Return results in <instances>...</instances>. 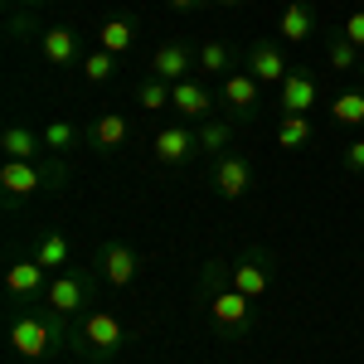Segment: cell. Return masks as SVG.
I'll use <instances>...</instances> for the list:
<instances>
[{
  "label": "cell",
  "instance_id": "cell-7",
  "mask_svg": "<svg viewBox=\"0 0 364 364\" xmlns=\"http://www.w3.org/2000/svg\"><path fill=\"white\" fill-rule=\"evenodd\" d=\"M277 277V262L267 248H243L238 257H228V287H238L243 296H267V287Z\"/></svg>",
  "mask_w": 364,
  "mask_h": 364
},
{
  "label": "cell",
  "instance_id": "cell-23",
  "mask_svg": "<svg viewBox=\"0 0 364 364\" xmlns=\"http://www.w3.org/2000/svg\"><path fill=\"white\" fill-rule=\"evenodd\" d=\"M34 257H39L49 272H63V267H68V233H63V228H44L39 243H34Z\"/></svg>",
  "mask_w": 364,
  "mask_h": 364
},
{
  "label": "cell",
  "instance_id": "cell-5",
  "mask_svg": "<svg viewBox=\"0 0 364 364\" xmlns=\"http://www.w3.org/2000/svg\"><path fill=\"white\" fill-rule=\"evenodd\" d=\"M199 301L209 311V326L219 336H248L252 331V296H243L238 287H199Z\"/></svg>",
  "mask_w": 364,
  "mask_h": 364
},
{
  "label": "cell",
  "instance_id": "cell-17",
  "mask_svg": "<svg viewBox=\"0 0 364 364\" xmlns=\"http://www.w3.org/2000/svg\"><path fill=\"white\" fill-rule=\"evenodd\" d=\"M39 54L54 68H73V63H83V39H78L73 25H49L44 39H39Z\"/></svg>",
  "mask_w": 364,
  "mask_h": 364
},
{
  "label": "cell",
  "instance_id": "cell-29",
  "mask_svg": "<svg viewBox=\"0 0 364 364\" xmlns=\"http://www.w3.org/2000/svg\"><path fill=\"white\" fill-rule=\"evenodd\" d=\"M170 87H175V83H161V78L146 73V78L136 83V102L146 107V112H166V107H170Z\"/></svg>",
  "mask_w": 364,
  "mask_h": 364
},
{
  "label": "cell",
  "instance_id": "cell-26",
  "mask_svg": "<svg viewBox=\"0 0 364 364\" xmlns=\"http://www.w3.org/2000/svg\"><path fill=\"white\" fill-rule=\"evenodd\" d=\"M311 136H316L311 117H277V146L282 151H301V146H311Z\"/></svg>",
  "mask_w": 364,
  "mask_h": 364
},
{
  "label": "cell",
  "instance_id": "cell-3",
  "mask_svg": "<svg viewBox=\"0 0 364 364\" xmlns=\"http://www.w3.org/2000/svg\"><path fill=\"white\" fill-rule=\"evenodd\" d=\"M97 291H102V277H97V267H63V272H54L49 277V291L39 296V306L54 311L58 321H78V316H87L92 311V301H97Z\"/></svg>",
  "mask_w": 364,
  "mask_h": 364
},
{
  "label": "cell",
  "instance_id": "cell-20",
  "mask_svg": "<svg viewBox=\"0 0 364 364\" xmlns=\"http://www.w3.org/2000/svg\"><path fill=\"white\" fill-rule=\"evenodd\" d=\"M311 34H316V10L301 0H287L277 15V39L282 44H306Z\"/></svg>",
  "mask_w": 364,
  "mask_h": 364
},
{
  "label": "cell",
  "instance_id": "cell-4",
  "mask_svg": "<svg viewBox=\"0 0 364 364\" xmlns=\"http://www.w3.org/2000/svg\"><path fill=\"white\" fill-rule=\"evenodd\" d=\"M127 350V326L117 321L112 311H87L73 321V345H68V355H78L87 364H112L117 355Z\"/></svg>",
  "mask_w": 364,
  "mask_h": 364
},
{
  "label": "cell",
  "instance_id": "cell-22",
  "mask_svg": "<svg viewBox=\"0 0 364 364\" xmlns=\"http://www.w3.org/2000/svg\"><path fill=\"white\" fill-rule=\"evenodd\" d=\"M233 127L238 122H228V117H209V122H199V156H209V161H219L224 151H233Z\"/></svg>",
  "mask_w": 364,
  "mask_h": 364
},
{
  "label": "cell",
  "instance_id": "cell-10",
  "mask_svg": "<svg viewBox=\"0 0 364 364\" xmlns=\"http://www.w3.org/2000/svg\"><path fill=\"white\" fill-rule=\"evenodd\" d=\"M243 68H248L262 87H282L287 73H291V58H287V49H282V39H252Z\"/></svg>",
  "mask_w": 364,
  "mask_h": 364
},
{
  "label": "cell",
  "instance_id": "cell-30",
  "mask_svg": "<svg viewBox=\"0 0 364 364\" xmlns=\"http://www.w3.org/2000/svg\"><path fill=\"white\" fill-rule=\"evenodd\" d=\"M326 54H331V68H340V73H360V58H364V49H355L345 34H336L331 44H326Z\"/></svg>",
  "mask_w": 364,
  "mask_h": 364
},
{
  "label": "cell",
  "instance_id": "cell-32",
  "mask_svg": "<svg viewBox=\"0 0 364 364\" xmlns=\"http://www.w3.org/2000/svg\"><path fill=\"white\" fill-rule=\"evenodd\" d=\"M340 34H345V39L355 44V49H364V5L345 15V25H340Z\"/></svg>",
  "mask_w": 364,
  "mask_h": 364
},
{
  "label": "cell",
  "instance_id": "cell-31",
  "mask_svg": "<svg viewBox=\"0 0 364 364\" xmlns=\"http://www.w3.org/2000/svg\"><path fill=\"white\" fill-rule=\"evenodd\" d=\"M340 166L350 170V175H364V136H355V141L340 146Z\"/></svg>",
  "mask_w": 364,
  "mask_h": 364
},
{
  "label": "cell",
  "instance_id": "cell-19",
  "mask_svg": "<svg viewBox=\"0 0 364 364\" xmlns=\"http://www.w3.org/2000/svg\"><path fill=\"white\" fill-rule=\"evenodd\" d=\"M141 20L136 15H112V20H102V29H97V49H107V54H132L136 49V39H141Z\"/></svg>",
  "mask_w": 364,
  "mask_h": 364
},
{
  "label": "cell",
  "instance_id": "cell-11",
  "mask_svg": "<svg viewBox=\"0 0 364 364\" xmlns=\"http://www.w3.org/2000/svg\"><path fill=\"white\" fill-rule=\"evenodd\" d=\"M146 73L161 78V83H185V78H195V44H185V39H166V44H156V54H151V63H146Z\"/></svg>",
  "mask_w": 364,
  "mask_h": 364
},
{
  "label": "cell",
  "instance_id": "cell-2",
  "mask_svg": "<svg viewBox=\"0 0 364 364\" xmlns=\"http://www.w3.org/2000/svg\"><path fill=\"white\" fill-rule=\"evenodd\" d=\"M63 180H68V156H54V161H5L0 166V209L20 214L29 199L58 190Z\"/></svg>",
  "mask_w": 364,
  "mask_h": 364
},
{
  "label": "cell",
  "instance_id": "cell-12",
  "mask_svg": "<svg viewBox=\"0 0 364 364\" xmlns=\"http://www.w3.org/2000/svg\"><path fill=\"white\" fill-rule=\"evenodd\" d=\"M209 190L219 199H243L252 190V161L243 151H224L214 161V175H209Z\"/></svg>",
  "mask_w": 364,
  "mask_h": 364
},
{
  "label": "cell",
  "instance_id": "cell-33",
  "mask_svg": "<svg viewBox=\"0 0 364 364\" xmlns=\"http://www.w3.org/2000/svg\"><path fill=\"white\" fill-rule=\"evenodd\" d=\"M166 5L175 10V15H190V10H204L209 0H166Z\"/></svg>",
  "mask_w": 364,
  "mask_h": 364
},
{
  "label": "cell",
  "instance_id": "cell-35",
  "mask_svg": "<svg viewBox=\"0 0 364 364\" xmlns=\"http://www.w3.org/2000/svg\"><path fill=\"white\" fill-rule=\"evenodd\" d=\"M214 5H224V10H238V5H248V0H214Z\"/></svg>",
  "mask_w": 364,
  "mask_h": 364
},
{
  "label": "cell",
  "instance_id": "cell-34",
  "mask_svg": "<svg viewBox=\"0 0 364 364\" xmlns=\"http://www.w3.org/2000/svg\"><path fill=\"white\" fill-rule=\"evenodd\" d=\"M10 5H25V10H39V5H49V0H10Z\"/></svg>",
  "mask_w": 364,
  "mask_h": 364
},
{
  "label": "cell",
  "instance_id": "cell-16",
  "mask_svg": "<svg viewBox=\"0 0 364 364\" xmlns=\"http://www.w3.org/2000/svg\"><path fill=\"white\" fill-rule=\"evenodd\" d=\"M49 267L39 262V257H25V262H10V272H5V291L15 296V301H39L44 291H49Z\"/></svg>",
  "mask_w": 364,
  "mask_h": 364
},
{
  "label": "cell",
  "instance_id": "cell-25",
  "mask_svg": "<svg viewBox=\"0 0 364 364\" xmlns=\"http://www.w3.org/2000/svg\"><path fill=\"white\" fill-rule=\"evenodd\" d=\"M78 146H87V132H78L73 122H49V127H44V151H54V156H73Z\"/></svg>",
  "mask_w": 364,
  "mask_h": 364
},
{
  "label": "cell",
  "instance_id": "cell-14",
  "mask_svg": "<svg viewBox=\"0 0 364 364\" xmlns=\"http://www.w3.org/2000/svg\"><path fill=\"white\" fill-rule=\"evenodd\" d=\"M214 107H219V97L204 87V78H185V83L170 87V112H180L185 122H209L214 117Z\"/></svg>",
  "mask_w": 364,
  "mask_h": 364
},
{
  "label": "cell",
  "instance_id": "cell-37",
  "mask_svg": "<svg viewBox=\"0 0 364 364\" xmlns=\"http://www.w3.org/2000/svg\"><path fill=\"white\" fill-rule=\"evenodd\" d=\"M360 5H364V0H360Z\"/></svg>",
  "mask_w": 364,
  "mask_h": 364
},
{
  "label": "cell",
  "instance_id": "cell-36",
  "mask_svg": "<svg viewBox=\"0 0 364 364\" xmlns=\"http://www.w3.org/2000/svg\"><path fill=\"white\" fill-rule=\"evenodd\" d=\"M360 83H364V58H360Z\"/></svg>",
  "mask_w": 364,
  "mask_h": 364
},
{
  "label": "cell",
  "instance_id": "cell-24",
  "mask_svg": "<svg viewBox=\"0 0 364 364\" xmlns=\"http://www.w3.org/2000/svg\"><path fill=\"white\" fill-rule=\"evenodd\" d=\"M5 39H10V44H34V39H44V25L34 20V10L10 5V15H5Z\"/></svg>",
  "mask_w": 364,
  "mask_h": 364
},
{
  "label": "cell",
  "instance_id": "cell-6",
  "mask_svg": "<svg viewBox=\"0 0 364 364\" xmlns=\"http://www.w3.org/2000/svg\"><path fill=\"white\" fill-rule=\"evenodd\" d=\"M219 117L228 122H252V117L262 112V83L252 78L248 68H233L228 78H219Z\"/></svg>",
  "mask_w": 364,
  "mask_h": 364
},
{
  "label": "cell",
  "instance_id": "cell-1",
  "mask_svg": "<svg viewBox=\"0 0 364 364\" xmlns=\"http://www.w3.org/2000/svg\"><path fill=\"white\" fill-rule=\"evenodd\" d=\"M68 345H73V326L68 321H58L54 311H15L10 316V350L20 355V360L39 364V360H54V355H68Z\"/></svg>",
  "mask_w": 364,
  "mask_h": 364
},
{
  "label": "cell",
  "instance_id": "cell-9",
  "mask_svg": "<svg viewBox=\"0 0 364 364\" xmlns=\"http://www.w3.org/2000/svg\"><path fill=\"white\" fill-rule=\"evenodd\" d=\"M151 156H156V166H166V170L190 166V161L199 156V132H195V127H185V122L161 127V132L151 136Z\"/></svg>",
  "mask_w": 364,
  "mask_h": 364
},
{
  "label": "cell",
  "instance_id": "cell-21",
  "mask_svg": "<svg viewBox=\"0 0 364 364\" xmlns=\"http://www.w3.org/2000/svg\"><path fill=\"white\" fill-rule=\"evenodd\" d=\"M0 156H5V161H39V156H44V132L5 127V132H0Z\"/></svg>",
  "mask_w": 364,
  "mask_h": 364
},
{
  "label": "cell",
  "instance_id": "cell-13",
  "mask_svg": "<svg viewBox=\"0 0 364 364\" xmlns=\"http://www.w3.org/2000/svg\"><path fill=\"white\" fill-rule=\"evenodd\" d=\"M316 97H321V83H316V73H306V68H291L287 73V83L277 87V117H306L311 107H316Z\"/></svg>",
  "mask_w": 364,
  "mask_h": 364
},
{
  "label": "cell",
  "instance_id": "cell-15",
  "mask_svg": "<svg viewBox=\"0 0 364 364\" xmlns=\"http://www.w3.org/2000/svg\"><path fill=\"white\" fill-rule=\"evenodd\" d=\"M127 146H132V117L127 112H102L87 127V151H97V156H122Z\"/></svg>",
  "mask_w": 364,
  "mask_h": 364
},
{
  "label": "cell",
  "instance_id": "cell-28",
  "mask_svg": "<svg viewBox=\"0 0 364 364\" xmlns=\"http://www.w3.org/2000/svg\"><path fill=\"white\" fill-rule=\"evenodd\" d=\"M331 117H336L340 127H364V87L336 92V102H331Z\"/></svg>",
  "mask_w": 364,
  "mask_h": 364
},
{
  "label": "cell",
  "instance_id": "cell-18",
  "mask_svg": "<svg viewBox=\"0 0 364 364\" xmlns=\"http://www.w3.org/2000/svg\"><path fill=\"white\" fill-rule=\"evenodd\" d=\"M238 68V54L224 39H199L195 44V78H228Z\"/></svg>",
  "mask_w": 364,
  "mask_h": 364
},
{
  "label": "cell",
  "instance_id": "cell-8",
  "mask_svg": "<svg viewBox=\"0 0 364 364\" xmlns=\"http://www.w3.org/2000/svg\"><path fill=\"white\" fill-rule=\"evenodd\" d=\"M92 267H97V277H102V287H117V291H127L132 282H136L141 272V252L132 248V243H102V248L92 252Z\"/></svg>",
  "mask_w": 364,
  "mask_h": 364
},
{
  "label": "cell",
  "instance_id": "cell-27",
  "mask_svg": "<svg viewBox=\"0 0 364 364\" xmlns=\"http://www.w3.org/2000/svg\"><path fill=\"white\" fill-rule=\"evenodd\" d=\"M78 73H83V83H92V87L112 83V78H117V54H107V49H92V54H83Z\"/></svg>",
  "mask_w": 364,
  "mask_h": 364
}]
</instances>
